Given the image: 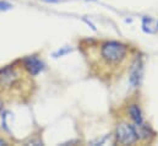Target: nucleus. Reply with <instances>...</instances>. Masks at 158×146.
Returning a JSON list of instances; mask_svg holds the SVG:
<instances>
[{
	"mask_svg": "<svg viewBox=\"0 0 158 146\" xmlns=\"http://www.w3.org/2000/svg\"><path fill=\"white\" fill-rule=\"evenodd\" d=\"M25 76L20 68L7 67L0 70V95L15 96L21 91Z\"/></svg>",
	"mask_w": 158,
	"mask_h": 146,
	"instance_id": "obj_1",
	"label": "nucleus"
},
{
	"mask_svg": "<svg viewBox=\"0 0 158 146\" xmlns=\"http://www.w3.org/2000/svg\"><path fill=\"white\" fill-rule=\"evenodd\" d=\"M127 45L115 42V41H108L102 43L99 49L101 60L108 65V67H120L127 58Z\"/></svg>",
	"mask_w": 158,
	"mask_h": 146,
	"instance_id": "obj_2",
	"label": "nucleus"
},
{
	"mask_svg": "<svg viewBox=\"0 0 158 146\" xmlns=\"http://www.w3.org/2000/svg\"><path fill=\"white\" fill-rule=\"evenodd\" d=\"M117 140L121 145L135 144L139 140L135 127L127 122H120L117 127Z\"/></svg>",
	"mask_w": 158,
	"mask_h": 146,
	"instance_id": "obj_3",
	"label": "nucleus"
},
{
	"mask_svg": "<svg viewBox=\"0 0 158 146\" xmlns=\"http://www.w3.org/2000/svg\"><path fill=\"white\" fill-rule=\"evenodd\" d=\"M141 79H142V63L140 59H136L131 65L129 81L132 87H137L141 82Z\"/></svg>",
	"mask_w": 158,
	"mask_h": 146,
	"instance_id": "obj_4",
	"label": "nucleus"
},
{
	"mask_svg": "<svg viewBox=\"0 0 158 146\" xmlns=\"http://www.w3.org/2000/svg\"><path fill=\"white\" fill-rule=\"evenodd\" d=\"M25 69L31 74V75H37L43 69V64H42V62L38 60L37 58L28 57L25 60Z\"/></svg>",
	"mask_w": 158,
	"mask_h": 146,
	"instance_id": "obj_5",
	"label": "nucleus"
},
{
	"mask_svg": "<svg viewBox=\"0 0 158 146\" xmlns=\"http://www.w3.org/2000/svg\"><path fill=\"white\" fill-rule=\"evenodd\" d=\"M134 127H135V130H136V134H137L139 140H142V141L148 140L150 135L152 134L150 127H147L145 123H140V124H136V123H135Z\"/></svg>",
	"mask_w": 158,
	"mask_h": 146,
	"instance_id": "obj_6",
	"label": "nucleus"
},
{
	"mask_svg": "<svg viewBox=\"0 0 158 146\" xmlns=\"http://www.w3.org/2000/svg\"><path fill=\"white\" fill-rule=\"evenodd\" d=\"M129 114H130V118L134 120V123H136V124L143 123L142 113H141V110L137 105H130L129 106Z\"/></svg>",
	"mask_w": 158,
	"mask_h": 146,
	"instance_id": "obj_7",
	"label": "nucleus"
},
{
	"mask_svg": "<svg viewBox=\"0 0 158 146\" xmlns=\"http://www.w3.org/2000/svg\"><path fill=\"white\" fill-rule=\"evenodd\" d=\"M142 27H143V31L147 32V33H155L158 30V25L155 22V20H152L150 17H145L143 19Z\"/></svg>",
	"mask_w": 158,
	"mask_h": 146,
	"instance_id": "obj_8",
	"label": "nucleus"
},
{
	"mask_svg": "<svg viewBox=\"0 0 158 146\" xmlns=\"http://www.w3.org/2000/svg\"><path fill=\"white\" fill-rule=\"evenodd\" d=\"M11 7L10 4L5 2V1H0V11H5V10H9Z\"/></svg>",
	"mask_w": 158,
	"mask_h": 146,
	"instance_id": "obj_9",
	"label": "nucleus"
}]
</instances>
